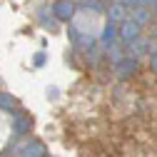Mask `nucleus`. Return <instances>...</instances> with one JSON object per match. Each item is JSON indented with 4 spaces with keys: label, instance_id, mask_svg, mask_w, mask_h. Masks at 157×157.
<instances>
[{
    "label": "nucleus",
    "instance_id": "1",
    "mask_svg": "<svg viewBox=\"0 0 157 157\" xmlns=\"http://www.w3.org/2000/svg\"><path fill=\"white\" fill-rule=\"evenodd\" d=\"M20 157H43V145H40V142L28 145V147L23 150V155H20Z\"/></svg>",
    "mask_w": 157,
    "mask_h": 157
},
{
    "label": "nucleus",
    "instance_id": "2",
    "mask_svg": "<svg viewBox=\"0 0 157 157\" xmlns=\"http://www.w3.org/2000/svg\"><path fill=\"white\" fill-rule=\"evenodd\" d=\"M152 67H155V70H157V55H155V57H152Z\"/></svg>",
    "mask_w": 157,
    "mask_h": 157
}]
</instances>
